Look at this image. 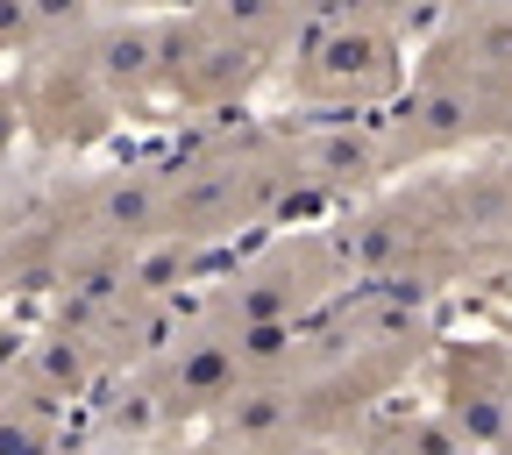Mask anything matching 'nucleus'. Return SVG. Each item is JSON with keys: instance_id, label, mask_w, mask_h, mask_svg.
Here are the masks:
<instances>
[{"instance_id": "1", "label": "nucleus", "mask_w": 512, "mask_h": 455, "mask_svg": "<svg viewBox=\"0 0 512 455\" xmlns=\"http://www.w3.org/2000/svg\"><path fill=\"white\" fill-rule=\"evenodd\" d=\"M399 79H406L399 36L384 29L370 8L313 22L306 43H299V64H292V86H299L313 107H370V100L392 93Z\"/></svg>"}]
</instances>
